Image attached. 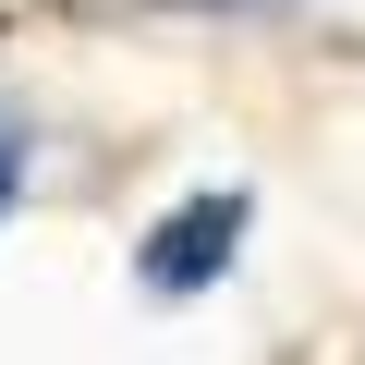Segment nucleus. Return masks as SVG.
Listing matches in <instances>:
<instances>
[{"mask_svg": "<svg viewBox=\"0 0 365 365\" xmlns=\"http://www.w3.org/2000/svg\"><path fill=\"white\" fill-rule=\"evenodd\" d=\"M232 232H244V195H195V207H170V220L146 232V280H158V292L220 280V268H232Z\"/></svg>", "mask_w": 365, "mask_h": 365, "instance_id": "1", "label": "nucleus"}]
</instances>
